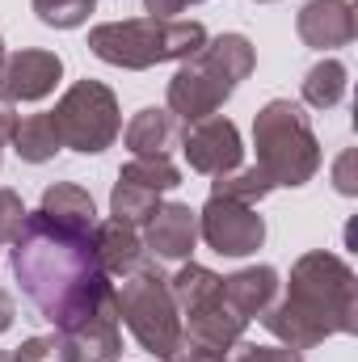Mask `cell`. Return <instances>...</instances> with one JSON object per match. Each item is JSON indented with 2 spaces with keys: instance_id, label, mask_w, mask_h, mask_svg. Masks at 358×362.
Here are the masks:
<instances>
[{
  "instance_id": "1",
  "label": "cell",
  "mask_w": 358,
  "mask_h": 362,
  "mask_svg": "<svg viewBox=\"0 0 358 362\" xmlns=\"http://www.w3.org/2000/svg\"><path fill=\"white\" fill-rule=\"evenodd\" d=\"M8 266L21 282V295L59 333L114 299V278L93 253V232H72L42 211L25 215L21 236L8 249Z\"/></svg>"
},
{
  "instance_id": "2",
  "label": "cell",
  "mask_w": 358,
  "mask_h": 362,
  "mask_svg": "<svg viewBox=\"0 0 358 362\" xmlns=\"http://www.w3.org/2000/svg\"><path fill=\"white\" fill-rule=\"evenodd\" d=\"M258 320L291 350H316L329 337H350L358 333L354 270L329 249L304 253L291 266L287 295L274 299Z\"/></svg>"
},
{
  "instance_id": "3",
  "label": "cell",
  "mask_w": 358,
  "mask_h": 362,
  "mask_svg": "<svg viewBox=\"0 0 358 362\" xmlns=\"http://www.w3.org/2000/svg\"><path fill=\"white\" fill-rule=\"evenodd\" d=\"M258 68V51L245 34H219L207 38L202 51H194L190 59H181V68L169 81V114L181 122H198L211 118L232 93L241 89V81H249Z\"/></svg>"
},
{
  "instance_id": "4",
  "label": "cell",
  "mask_w": 358,
  "mask_h": 362,
  "mask_svg": "<svg viewBox=\"0 0 358 362\" xmlns=\"http://www.w3.org/2000/svg\"><path fill=\"white\" fill-rule=\"evenodd\" d=\"M207 25L202 21H181V17H131V21H105L89 30V51L127 72H144L169 59H190L202 51Z\"/></svg>"
},
{
  "instance_id": "5",
  "label": "cell",
  "mask_w": 358,
  "mask_h": 362,
  "mask_svg": "<svg viewBox=\"0 0 358 362\" xmlns=\"http://www.w3.org/2000/svg\"><path fill=\"white\" fill-rule=\"evenodd\" d=\"M253 148H258V169L278 189H299L316 177L321 169V139L304 114V105L274 97L253 118Z\"/></svg>"
},
{
  "instance_id": "6",
  "label": "cell",
  "mask_w": 358,
  "mask_h": 362,
  "mask_svg": "<svg viewBox=\"0 0 358 362\" xmlns=\"http://www.w3.org/2000/svg\"><path fill=\"white\" fill-rule=\"evenodd\" d=\"M114 303H118V320L131 329V337L152 354V358L169 362L185 346V325H181V308L169 291V278L161 274L156 262H139L131 274H122V286H114Z\"/></svg>"
},
{
  "instance_id": "7",
  "label": "cell",
  "mask_w": 358,
  "mask_h": 362,
  "mask_svg": "<svg viewBox=\"0 0 358 362\" xmlns=\"http://www.w3.org/2000/svg\"><path fill=\"white\" fill-rule=\"evenodd\" d=\"M51 122H55L64 148L97 156V152H105L118 139L122 110H118V97L105 89L101 81L85 76V81H76L72 89L59 97V105L51 110Z\"/></svg>"
},
{
  "instance_id": "8",
  "label": "cell",
  "mask_w": 358,
  "mask_h": 362,
  "mask_svg": "<svg viewBox=\"0 0 358 362\" xmlns=\"http://www.w3.org/2000/svg\"><path fill=\"white\" fill-rule=\"evenodd\" d=\"M198 236L219 257H249L266 240V219L249 202H232V198H215L211 194L207 206L198 211Z\"/></svg>"
},
{
  "instance_id": "9",
  "label": "cell",
  "mask_w": 358,
  "mask_h": 362,
  "mask_svg": "<svg viewBox=\"0 0 358 362\" xmlns=\"http://www.w3.org/2000/svg\"><path fill=\"white\" fill-rule=\"evenodd\" d=\"M181 152H185V160H190L194 173H202V177H224V173L241 169L245 144H241V131H236L232 118L211 114V118L185 122V131H181Z\"/></svg>"
},
{
  "instance_id": "10",
  "label": "cell",
  "mask_w": 358,
  "mask_h": 362,
  "mask_svg": "<svg viewBox=\"0 0 358 362\" xmlns=\"http://www.w3.org/2000/svg\"><path fill=\"white\" fill-rule=\"evenodd\" d=\"M64 76V59L55 51H38V47H25L17 55H4V68H0V93L8 101H42L51 97L55 85Z\"/></svg>"
},
{
  "instance_id": "11",
  "label": "cell",
  "mask_w": 358,
  "mask_h": 362,
  "mask_svg": "<svg viewBox=\"0 0 358 362\" xmlns=\"http://www.w3.org/2000/svg\"><path fill=\"white\" fill-rule=\"evenodd\" d=\"M198 245V211L185 202H161L144 223V249L156 253V262H190Z\"/></svg>"
},
{
  "instance_id": "12",
  "label": "cell",
  "mask_w": 358,
  "mask_h": 362,
  "mask_svg": "<svg viewBox=\"0 0 358 362\" xmlns=\"http://www.w3.org/2000/svg\"><path fill=\"white\" fill-rule=\"evenodd\" d=\"M295 30L299 38L312 47V51H337V47H350L358 34L354 21V4L350 0H308L295 17Z\"/></svg>"
},
{
  "instance_id": "13",
  "label": "cell",
  "mask_w": 358,
  "mask_h": 362,
  "mask_svg": "<svg viewBox=\"0 0 358 362\" xmlns=\"http://www.w3.org/2000/svg\"><path fill=\"white\" fill-rule=\"evenodd\" d=\"M181 325H185V341L190 346H202V350H215V354H228L245 337V329H249V320L224 299V291L211 303H202L198 312L181 316Z\"/></svg>"
},
{
  "instance_id": "14",
  "label": "cell",
  "mask_w": 358,
  "mask_h": 362,
  "mask_svg": "<svg viewBox=\"0 0 358 362\" xmlns=\"http://www.w3.org/2000/svg\"><path fill=\"white\" fill-rule=\"evenodd\" d=\"M72 341L76 362H118L122 358V329H118V303L105 299L97 312H89L81 325L64 333Z\"/></svg>"
},
{
  "instance_id": "15",
  "label": "cell",
  "mask_w": 358,
  "mask_h": 362,
  "mask_svg": "<svg viewBox=\"0 0 358 362\" xmlns=\"http://www.w3.org/2000/svg\"><path fill=\"white\" fill-rule=\"evenodd\" d=\"M93 253H97L101 270L110 274V278H122V274H131L144 262V236L131 223L110 219V223L93 228Z\"/></svg>"
},
{
  "instance_id": "16",
  "label": "cell",
  "mask_w": 358,
  "mask_h": 362,
  "mask_svg": "<svg viewBox=\"0 0 358 362\" xmlns=\"http://www.w3.org/2000/svg\"><path fill=\"white\" fill-rule=\"evenodd\" d=\"M224 299H228L245 320H258L270 303L278 299V270H274V266L236 270L232 278H224Z\"/></svg>"
},
{
  "instance_id": "17",
  "label": "cell",
  "mask_w": 358,
  "mask_h": 362,
  "mask_svg": "<svg viewBox=\"0 0 358 362\" xmlns=\"http://www.w3.org/2000/svg\"><path fill=\"white\" fill-rule=\"evenodd\" d=\"M42 215H51L55 223L72 228V232H93L97 228V206H93V194L85 185H72V181H55L42 189V202H38Z\"/></svg>"
},
{
  "instance_id": "18",
  "label": "cell",
  "mask_w": 358,
  "mask_h": 362,
  "mask_svg": "<svg viewBox=\"0 0 358 362\" xmlns=\"http://www.w3.org/2000/svg\"><path fill=\"white\" fill-rule=\"evenodd\" d=\"M122 139H127V148H131L135 156H169V148L178 144V118H173L169 110L148 105V110H139V114L127 122Z\"/></svg>"
},
{
  "instance_id": "19",
  "label": "cell",
  "mask_w": 358,
  "mask_h": 362,
  "mask_svg": "<svg viewBox=\"0 0 358 362\" xmlns=\"http://www.w3.org/2000/svg\"><path fill=\"white\" fill-rule=\"evenodd\" d=\"M8 144L17 148V156H21L25 165H47V160H55V152L64 148V144H59V131H55V122H51V114H30V118H21Z\"/></svg>"
},
{
  "instance_id": "20",
  "label": "cell",
  "mask_w": 358,
  "mask_h": 362,
  "mask_svg": "<svg viewBox=\"0 0 358 362\" xmlns=\"http://www.w3.org/2000/svg\"><path fill=\"white\" fill-rule=\"evenodd\" d=\"M169 291L178 299L181 316H190V312H198L202 303H211L224 291V278L215 270H207V266H198V262H181V270L169 278Z\"/></svg>"
},
{
  "instance_id": "21",
  "label": "cell",
  "mask_w": 358,
  "mask_h": 362,
  "mask_svg": "<svg viewBox=\"0 0 358 362\" xmlns=\"http://www.w3.org/2000/svg\"><path fill=\"white\" fill-rule=\"evenodd\" d=\"M346 85H350V72L342 59H321L316 68H308L304 76V101L312 110H333L342 97H346Z\"/></svg>"
},
{
  "instance_id": "22",
  "label": "cell",
  "mask_w": 358,
  "mask_h": 362,
  "mask_svg": "<svg viewBox=\"0 0 358 362\" xmlns=\"http://www.w3.org/2000/svg\"><path fill=\"white\" fill-rule=\"evenodd\" d=\"M161 206V194L156 189H148V185H139V181L131 177H118L114 181V189H110V215L118 219V223H148V215Z\"/></svg>"
},
{
  "instance_id": "23",
  "label": "cell",
  "mask_w": 358,
  "mask_h": 362,
  "mask_svg": "<svg viewBox=\"0 0 358 362\" xmlns=\"http://www.w3.org/2000/svg\"><path fill=\"white\" fill-rule=\"evenodd\" d=\"M270 189H274V185L262 177L258 165H253V169H232V173H224V177L211 181V194H215V198H232V202H249V206H258Z\"/></svg>"
},
{
  "instance_id": "24",
  "label": "cell",
  "mask_w": 358,
  "mask_h": 362,
  "mask_svg": "<svg viewBox=\"0 0 358 362\" xmlns=\"http://www.w3.org/2000/svg\"><path fill=\"white\" fill-rule=\"evenodd\" d=\"M118 177H131L139 185H148V189H156V194H169V189L181 185V169L169 156H135L131 165L118 169Z\"/></svg>"
},
{
  "instance_id": "25",
  "label": "cell",
  "mask_w": 358,
  "mask_h": 362,
  "mask_svg": "<svg viewBox=\"0 0 358 362\" xmlns=\"http://www.w3.org/2000/svg\"><path fill=\"white\" fill-rule=\"evenodd\" d=\"M97 8V0H34V13L51 30H76L85 25Z\"/></svg>"
},
{
  "instance_id": "26",
  "label": "cell",
  "mask_w": 358,
  "mask_h": 362,
  "mask_svg": "<svg viewBox=\"0 0 358 362\" xmlns=\"http://www.w3.org/2000/svg\"><path fill=\"white\" fill-rule=\"evenodd\" d=\"M13 362H76V354H72V341L55 329V333H42V337H25L13 350Z\"/></svg>"
},
{
  "instance_id": "27",
  "label": "cell",
  "mask_w": 358,
  "mask_h": 362,
  "mask_svg": "<svg viewBox=\"0 0 358 362\" xmlns=\"http://www.w3.org/2000/svg\"><path fill=\"white\" fill-rule=\"evenodd\" d=\"M25 202H21V194L17 189H0V245H13L17 236H21V228H25Z\"/></svg>"
},
{
  "instance_id": "28",
  "label": "cell",
  "mask_w": 358,
  "mask_h": 362,
  "mask_svg": "<svg viewBox=\"0 0 358 362\" xmlns=\"http://www.w3.org/2000/svg\"><path fill=\"white\" fill-rule=\"evenodd\" d=\"M228 362H304L299 350L291 346H253V341H236L228 350Z\"/></svg>"
},
{
  "instance_id": "29",
  "label": "cell",
  "mask_w": 358,
  "mask_h": 362,
  "mask_svg": "<svg viewBox=\"0 0 358 362\" xmlns=\"http://www.w3.org/2000/svg\"><path fill=\"white\" fill-rule=\"evenodd\" d=\"M333 185H337V194H346V198H354V194H358V177H354V148H346V152L337 156V165H333Z\"/></svg>"
},
{
  "instance_id": "30",
  "label": "cell",
  "mask_w": 358,
  "mask_h": 362,
  "mask_svg": "<svg viewBox=\"0 0 358 362\" xmlns=\"http://www.w3.org/2000/svg\"><path fill=\"white\" fill-rule=\"evenodd\" d=\"M190 4H202V0H144V13L148 17H178Z\"/></svg>"
},
{
  "instance_id": "31",
  "label": "cell",
  "mask_w": 358,
  "mask_h": 362,
  "mask_svg": "<svg viewBox=\"0 0 358 362\" xmlns=\"http://www.w3.org/2000/svg\"><path fill=\"white\" fill-rule=\"evenodd\" d=\"M17 122H21V118H17V101H8V97L0 93V148H4L8 139H13Z\"/></svg>"
},
{
  "instance_id": "32",
  "label": "cell",
  "mask_w": 358,
  "mask_h": 362,
  "mask_svg": "<svg viewBox=\"0 0 358 362\" xmlns=\"http://www.w3.org/2000/svg\"><path fill=\"white\" fill-rule=\"evenodd\" d=\"M169 362H228V354H215V350H202V346H190L185 341Z\"/></svg>"
},
{
  "instance_id": "33",
  "label": "cell",
  "mask_w": 358,
  "mask_h": 362,
  "mask_svg": "<svg viewBox=\"0 0 358 362\" xmlns=\"http://www.w3.org/2000/svg\"><path fill=\"white\" fill-rule=\"evenodd\" d=\"M13 316H17L13 295H8V291H0V333H8V329H13Z\"/></svg>"
},
{
  "instance_id": "34",
  "label": "cell",
  "mask_w": 358,
  "mask_h": 362,
  "mask_svg": "<svg viewBox=\"0 0 358 362\" xmlns=\"http://www.w3.org/2000/svg\"><path fill=\"white\" fill-rule=\"evenodd\" d=\"M0 362H13V354H8V350H0Z\"/></svg>"
},
{
  "instance_id": "35",
  "label": "cell",
  "mask_w": 358,
  "mask_h": 362,
  "mask_svg": "<svg viewBox=\"0 0 358 362\" xmlns=\"http://www.w3.org/2000/svg\"><path fill=\"white\" fill-rule=\"evenodd\" d=\"M0 68H4V38H0Z\"/></svg>"
},
{
  "instance_id": "36",
  "label": "cell",
  "mask_w": 358,
  "mask_h": 362,
  "mask_svg": "<svg viewBox=\"0 0 358 362\" xmlns=\"http://www.w3.org/2000/svg\"><path fill=\"white\" fill-rule=\"evenodd\" d=\"M258 4H270V0H258Z\"/></svg>"
}]
</instances>
